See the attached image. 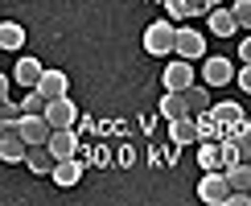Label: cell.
I'll use <instances>...</instances> for the list:
<instances>
[{"mask_svg":"<svg viewBox=\"0 0 251 206\" xmlns=\"http://www.w3.org/2000/svg\"><path fill=\"white\" fill-rule=\"evenodd\" d=\"M144 50H149L152 58H169V54H177V25H173L169 17L152 21V25L144 29Z\"/></svg>","mask_w":251,"mask_h":206,"instance_id":"cell-1","label":"cell"},{"mask_svg":"<svg viewBox=\"0 0 251 206\" xmlns=\"http://www.w3.org/2000/svg\"><path fill=\"white\" fill-rule=\"evenodd\" d=\"M231 194H235V185H231V178H226V169H206L202 181H198V198L210 202V206H226Z\"/></svg>","mask_w":251,"mask_h":206,"instance_id":"cell-2","label":"cell"},{"mask_svg":"<svg viewBox=\"0 0 251 206\" xmlns=\"http://www.w3.org/2000/svg\"><path fill=\"white\" fill-rule=\"evenodd\" d=\"M17 132L25 136V144H50V136H54V124L46 120V111H25L17 124Z\"/></svg>","mask_w":251,"mask_h":206,"instance_id":"cell-3","label":"cell"},{"mask_svg":"<svg viewBox=\"0 0 251 206\" xmlns=\"http://www.w3.org/2000/svg\"><path fill=\"white\" fill-rule=\"evenodd\" d=\"M194 82H198V75H194L190 58H173L169 66H165V91H190Z\"/></svg>","mask_w":251,"mask_h":206,"instance_id":"cell-4","label":"cell"},{"mask_svg":"<svg viewBox=\"0 0 251 206\" xmlns=\"http://www.w3.org/2000/svg\"><path fill=\"white\" fill-rule=\"evenodd\" d=\"M177 58H206V33L194 25H177Z\"/></svg>","mask_w":251,"mask_h":206,"instance_id":"cell-5","label":"cell"},{"mask_svg":"<svg viewBox=\"0 0 251 206\" xmlns=\"http://www.w3.org/2000/svg\"><path fill=\"white\" fill-rule=\"evenodd\" d=\"M235 75H239V70L231 66V58H206L202 62V82H206V87H226Z\"/></svg>","mask_w":251,"mask_h":206,"instance_id":"cell-6","label":"cell"},{"mask_svg":"<svg viewBox=\"0 0 251 206\" xmlns=\"http://www.w3.org/2000/svg\"><path fill=\"white\" fill-rule=\"evenodd\" d=\"M206 25H210L214 37H231V33H239V29H243V25H239V17H235V8H223V4L206 13Z\"/></svg>","mask_w":251,"mask_h":206,"instance_id":"cell-7","label":"cell"},{"mask_svg":"<svg viewBox=\"0 0 251 206\" xmlns=\"http://www.w3.org/2000/svg\"><path fill=\"white\" fill-rule=\"evenodd\" d=\"M46 120L54 124V128H75V124H78V107L70 103V95H62V99H50V107H46Z\"/></svg>","mask_w":251,"mask_h":206,"instance_id":"cell-8","label":"cell"},{"mask_svg":"<svg viewBox=\"0 0 251 206\" xmlns=\"http://www.w3.org/2000/svg\"><path fill=\"white\" fill-rule=\"evenodd\" d=\"M29 157V144H25V136L13 128V132H0V161L4 165H17V161H25Z\"/></svg>","mask_w":251,"mask_h":206,"instance_id":"cell-9","label":"cell"},{"mask_svg":"<svg viewBox=\"0 0 251 206\" xmlns=\"http://www.w3.org/2000/svg\"><path fill=\"white\" fill-rule=\"evenodd\" d=\"M169 136H173V144H198V140H202L198 116H181V120H169Z\"/></svg>","mask_w":251,"mask_h":206,"instance_id":"cell-10","label":"cell"},{"mask_svg":"<svg viewBox=\"0 0 251 206\" xmlns=\"http://www.w3.org/2000/svg\"><path fill=\"white\" fill-rule=\"evenodd\" d=\"M198 165L202 169H226V149L223 144H214V140H198Z\"/></svg>","mask_w":251,"mask_h":206,"instance_id":"cell-11","label":"cell"},{"mask_svg":"<svg viewBox=\"0 0 251 206\" xmlns=\"http://www.w3.org/2000/svg\"><path fill=\"white\" fill-rule=\"evenodd\" d=\"M210 111H214V120L223 124L226 132H239V128H243V124H247V116H243V107H239V103H231V99H226V103H214Z\"/></svg>","mask_w":251,"mask_h":206,"instance_id":"cell-12","label":"cell"},{"mask_svg":"<svg viewBox=\"0 0 251 206\" xmlns=\"http://www.w3.org/2000/svg\"><path fill=\"white\" fill-rule=\"evenodd\" d=\"M202 13H210L202 0H165V17L169 21H190V17H202Z\"/></svg>","mask_w":251,"mask_h":206,"instance_id":"cell-13","label":"cell"},{"mask_svg":"<svg viewBox=\"0 0 251 206\" xmlns=\"http://www.w3.org/2000/svg\"><path fill=\"white\" fill-rule=\"evenodd\" d=\"M25 165H29L33 173H54L58 157H54V149H50V144H29V157H25Z\"/></svg>","mask_w":251,"mask_h":206,"instance_id":"cell-14","label":"cell"},{"mask_svg":"<svg viewBox=\"0 0 251 206\" xmlns=\"http://www.w3.org/2000/svg\"><path fill=\"white\" fill-rule=\"evenodd\" d=\"M41 91H46V99H62L70 91V78H66V70H54V66H46V75H41L37 82Z\"/></svg>","mask_w":251,"mask_h":206,"instance_id":"cell-15","label":"cell"},{"mask_svg":"<svg viewBox=\"0 0 251 206\" xmlns=\"http://www.w3.org/2000/svg\"><path fill=\"white\" fill-rule=\"evenodd\" d=\"M50 149H54V157H58V161L75 157V153H78V136H75V128H54V136H50Z\"/></svg>","mask_w":251,"mask_h":206,"instance_id":"cell-16","label":"cell"},{"mask_svg":"<svg viewBox=\"0 0 251 206\" xmlns=\"http://www.w3.org/2000/svg\"><path fill=\"white\" fill-rule=\"evenodd\" d=\"M41 75H46V66H41V62L37 58H17V70H13V78L21 82V87H37V82H41Z\"/></svg>","mask_w":251,"mask_h":206,"instance_id":"cell-17","label":"cell"},{"mask_svg":"<svg viewBox=\"0 0 251 206\" xmlns=\"http://www.w3.org/2000/svg\"><path fill=\"white\" fill-rule=\"evenodd\" d=\"M62 190H70V185H78V178H82V161H75V157H66V161H58L54 165V173H50Z\"/></svg>","mask_w":251,"mask_h":206,"instance_id":"cell-18","label":"cell"},{"mask_svg":"<svg viewBox=\"0 0 251 206\" xmlns=\"http://www.w3.org/2000/svg\"><path fill=\"white\" fill-rule=\"evenodd\" d=\"M161 116H165V120H181V116H190L185 91H165V95H161Z\"/></svg>","mask_w":251,"mask_h":206,"instance_id":"cell-19","label":"cell"},{"mask_svg":"<svg viewBox=\"0 0 251 206\" xmlns=\"http://www.w3.org/2000/svg\"><path fill=\"white\" fill-rule=\"evenodd\" d=\"M0 46H4V50H13V54H17V50L25 46V29H21L17 21H4V25H0Z\"/></svg>","mask_w":251,"mask_h":206,"instance_id":"cell-20","label":"cell"},{"mask_svg":"<svg viewBox=\"0 0 251 206\" xmlns=\"http://www.w3.org/2000/svg\"><path fill=\"white\" fill-rule=\"evenodd\" d=\"M185 103H190V116H202V111H210V107H214V103H210V91H202L198 82L185 91Z\"/></svg>","mask_w":251,"mask_h":206,"instance_id":"cell-21","label":"cell"},{"mask_svg":"<svg viewBox=\"0 0 251 206\" xmlns=\"http://www.w3.org/2000/svg\"><path fill=\"white\" fill-rule=\"evenodd\" d=\"M235 17L243 29H251V0H235Z\"/></svg>","mask_w":251,"mask_h":206,"instance_id":"cell-22","label":"cell"},{"mask_svg":"<svg viewBox=\"0 0 251 206\" xmlns=\"http://www.w3.org/2000/svg\"><path fill=\"white\" fill-rule=\"evenodd\" d=\"M235 82H239V91H243V95H251V62H243V66H239Z\"/></svg>","mask_w":251,"mask_h":206,"instance_id":"cell-23","label":"cell"},{"mask_svg":"<svg viewBox=\"0 0 251 206\" xmlns=\"http://www.w3.org/2000/svg\"><path fill=\"white\" fill-rule=\"evenodd\" d=\"M239 58H243V62H251V33L239 41Z\"/></svg>","mask_w":251,"mask_h":206,"instance_id":"cell-24","label":"cell"},{"mask_svg":"<svg viewBox=\"0 0 251 206\" xmlns=\"http://www.w3.org/2000/svg\"><path fill=\"white\" fill-rule=\"evenodd\" d=\"M91 165H95V169H103V165H107V153L95 149V153H91Z\"/></svg>","mask_w":251,"mask_h":206,"instance_id":"cell-25","label":"cell"},{"mask_svg":"<svg viewBox=\"0 0 251 206\" xmlns=\"http://www.w3.org/2000/svg\"><path fill=\"white\" fill-rule=\"evenodd\" d=\"M202 4H206V8H218V4H223V0H202Z\"/></svg>","mask_w":251,"mask_h":206,"instance_id":"cell-26","label":"cell"},{"mask_svg":"<svg viewBox=\"0 0 251 206\" xmlns=\"http://www.w3.org/2000/svg\"><path fill=\"white\" fill-rule=\"evenodd\" d=\"M247 132H251V120H247Z\"/></svg>","mask_w":251,"mask_h":206,"instance_id":"cell-27","label":"cell"},{"mask_svg":"<svg viewBox=\"0 0 251 206\" xmlns=\"http://www.w3.org/2000/svg\"><path fill=\"white\" fill-rule=\"evenodd\" d=\"M156 4H165V0H156Z\"/></svg>","mask_w":251,"mask_h":206,"instance_id":"cell-28","label":"cell"}]
</instances>
